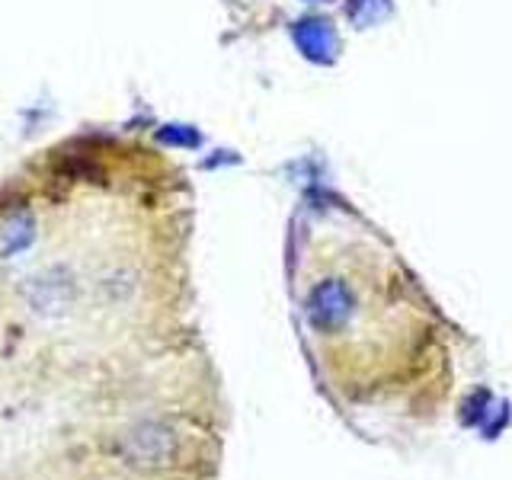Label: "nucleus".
I'll list each match as a JSON object with an SVG mask.
<instances>
[{
  "instance_id": "nucleus-1",
  "label": "nucleus",
  "mask_w": 512,
  "mask_h": 480,
  "mask_svg": "<svg viewBox=\"0 0 512 480\" xmlns=\"http://www.w3.org/2000/svg\"><path fill=\"white\" fill-rule=\"evenodd\" d=\"M301 346L336 410L384 426H436L458 404L461 330L356 205H301L288 244Z\"/></svg>"
}]
</instances>
